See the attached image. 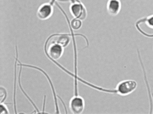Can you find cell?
Returning a JSON list of instances; mask_svg holds the SVG:
<instances>
[{
	"instance_id": "cell-2",
	"label": "cell",
	"mask_w": 153,
	"mask_h": 114,
	"mask_svg": "<svg viewBox=\"0 0 153 114\" xmlns=\"http://www.w3.org/2000/svg\"><path fill=\"white\" fill-rule=\"evenodd\" d=\"M70 10L74 18L82 21L87 17V10L84 5L79 0H76L72 3L70 7Z\"/></svg>"
},
{
	"instance_id": "cell-4",
	"label": "cell",
	"mask_w": 153,
	"mask_h": 114,
	"mask_svg": "<svg viewBox=\"0 0 153 114\" xmlns=\"http://www.w3.org/2000/svg\"><path fill=\"white\" fill-rule=\"evenodd\" d=\"M46 52L49 57L53 60L59 59L63 54L64 47L56 43L48 41L46 47Z\"/></svg>"
},
{
	"instance_id": "cell-10",
	"label": "cell",
	"mask_w": 153,
	"mask_h": 114,
	"mask_svg": "<svg viewBox=\"0 0 153 114\" xmlns=\"http://www.w3.org/2000/svg\"><path fill=\"white\" fill-rule=\"evenodd\" d=\"M7 93L5 88L2 87H0V103H2L5 99Z\"/></svg>"
},
{
	"instance_id": "cell-1",
	"label": "cell",
	"mask_w": 153,
	"mask_h": 114,
	"mask_svg": "<svg viewBox=\"0 0 153 114\" xmlns=\"http://www.w3.org/2000/svg\"><path fill=\"white\" fill-rule=\"evenodd\" d=\"M137 86V82L134 80L121 81L118 83L114 89L115 93L122 96L128 95L134 92Z\"/></svg>"
},
{
	"instance_id": "cell-5",
	"label": "cell",
	"mask_w": 153,
	"mask_h": 114,
	"mask_svg": "<svg viewBox=\"0 0 153 114\" xmlns=\"http://www.w3.org/2000/svg\"><path fill=\"white\" fill-rule=\"evenodd\" d=\"M69 107L72 113L81 114L83 112L85 108L84 100L78 95H74L70 100Z\"/></svg>"
},
{
	"instance_id": "cell-6",
	"label": "cell",
	"mask_w": 153,
	"mask_h": 114,
	"mask_svg": "<svg viewBox=\"0 0 153 114\" xmlns=\"http://www.w3.org/2000/svg\"><path fill=\"white\" fill-rule=\"evenodd\" d=\"M53 13V7L49 3L42 4L39 7L37 12V16L40 19L44 20L49 18Z\"/></svg>"
},
{
	"instance_id": "cell-9",
	"label": "cell",
	"mask_w": 153,
	"mask_h": 114,
	"mask_svg": "<svg viewBox=\"0 0 153 114\" xmlns=\"http://www.w3.org/2000/svg\"><path fill=\"white\" fill-rule=\"evenodd\" d=\"M82 21L74 18L71 21L70 25L71 28L74 30H78L81 27L82 25Z\"/></svg>"
},
{
	"instance_id": "cell-8",
	"label": "cell",
	"mask_w": 153,
	"mask_h": 114,
	"mask_svg": "<svg viewBox=\"0 0 153 114\" xmlns=\"http://www.w3.org/2000/svg\"><path fill=\"white\" fill-rule=\"evenodd\" d=\"M70 40L71 38L68 35L63 34L54 36L48 40L58 44L65 48L69 45Z\"/></svg>"
},
{
	"instance_id": "cell-3",
	"label": "cell",
	"mask_w": 153,
	"mask_h": 114,
	"mask_svg": "<svg viewBox=\"0 0 153 114\" xmlns=\"http://www.w3.org/2000/svg\"><path fill=\"white\" fill-rule=\"evenodd\" d=\"M137 26L143 34L153 36V15L140 20L137 23Z\"/></svg>"
},
{
	"instance_id": "cell-11",
	"label": "cell",
	"mask_w": 153,
	"mask_h": 114,
	"mask_svg": "<svg viewBox=\"0 0 153 114\" xmlns=\"http://www.w3.org/2000/svg\"><path fill=\"white\" fill-rule=\"evenodd\" d=\"M9 111L5 104L2 103H0V114H8Z\"/></svg>"
},
{
	"instance_id": "cell-7",
	"label": "cell",
	"mask_w": 153,
	"mask_h": 114,
	"mask_svg": "<svg viewBox=\"0 0 153 114\" xmlns=\"http://www.w3.org/2000/svg\"><path fill=\"white\" fill-rule=\"evenodd\" d=\"M108 13L111 16H115L120 12L121 4L119 0H108L106 6Z\"/></svg>"
}]
</instances>
